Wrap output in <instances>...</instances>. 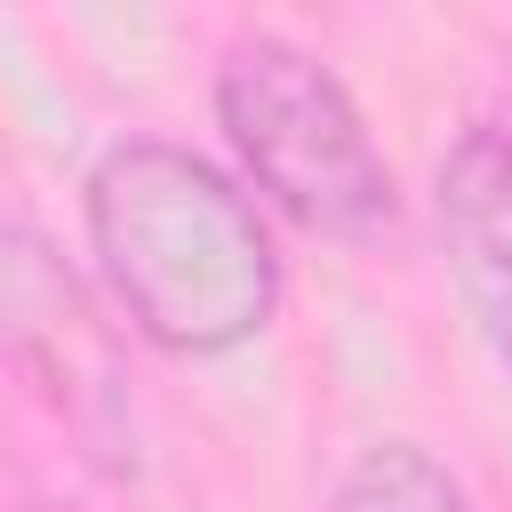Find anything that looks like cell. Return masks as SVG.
Returning a JSON list of instances; mask_svg holds the SVG:
<instances>
[{
	"label": "cell",
	"mask_w": 512,
	"mask_h": 512,
	"mask_svg": "<svg viewBox=\"0 0 512 512\" xmlns=\"http://www.w3.org/2000/svg\"><path fill=\"white\" fill-rule=\"evenodd\" d=\"M40 512H48V504H40Z\"/></svg>",
	"instance_id": "6"
},
{
	"label": "cell",
	"mask_w": 512,
	"mask_h": 512,
	"mask_svg": "<svg viewBox=\"0 0 512 512\" xmlns=\"http://www.w3.org/2000/svg\"><path fill=\"white\" fill-rule=\"evenodd\" d=\"M0 368L24 392H40L88 440V456H120L128 440L120 336L96 312V288L64 264V248L16 208H0Z\"/></svg>",
	"instance_id": "3"
},
{
	"label": "cell",
	"mask_w": 512,
	"mask_h": 512,
	"mask_svg": "<svg viewBox=\"0 0 512 512\" xmlns=\"http://www.w3.org/2000/svg\"><path fill=\"white\" fill-rule=\"evenodd\" d=\"M432 240L448 288L512 384V120H464L432 160Z\"/></svg>",
	"instance_id": "4"
},
{
	"label": "cell",
	"mask_w": 512,
	"mask_h": 512,
	"mask_svg": "<svg viewBox=\"0 0 512 512\" xmlns=\"http://www.w3.org/2000/svg\"><path fill=\"white\" fill-rule=\"evenodd\" d=\"M208 112L232 152V176L248 200L328 248H384L400 240V176L344 88L336 64H320L304 40L248 24L224 40L208 72Z\"/></svg>",
	"instance_id": "2"
},
{
	"label": "cell",
	"mask_w": 512,
	"mask_h": 512,
	"mask_svg": "<svg viewBox=\"0 0 512 512\" xmlns=\"http://www.w3.org/2000/svg\"><path fill=\"white\" fill-rule=\"evenodd\" d=\"M104 304L168 360H224L280 320L288 256L248 184L184 136H112L80 176Z\"/></svg>",
	"instance_id": "1"
},
{
	"label": "cell",
	"mask_w": 512,
	"mask_h": 512,
	"mask_svg": "<svg viewBox=\"0 0 512 512\" xmlns=\"http://www.w3.org/2000/svg\"><path fill=\"white\" fill-rule=\"evenodd\" d=\"M328 512H480V504H472L464 472L440 448H424L408 432H384L336 472Z\"/></svg>",
	"instance_id": "5"
}]
</instances>
